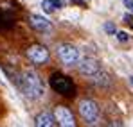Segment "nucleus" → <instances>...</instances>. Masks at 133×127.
Segmentation results:
<instances>
[{"label": "nucleus", "mask_w": 133, "mask_h": 127, "mask_svg": "<svg viewBox=\"0 0 133 127\" xmlns=\"http://www.w3.org/2000/svg\"><path fill=\"white\" fill-rule=\"evenodd\" d=\"M20 88H22L23 95L31 100H36L40 99L45 93L43 89V83L40 79V75L34 72V70H25L20 77Z\"/></svg>", "instance_id": "f257e3e1"}, {"label": "nucleus", "mask_w": 133, "mask_h": 127, "mask_svg": "<svg viewBox=\"0 0 133 127\" xmlns=\"http://www.w3.org/2000/svg\"><path fill=\"white\" fill-rule=\"evenodd\" d=\"M56 54L65 66H77V63L81 61V52L70 43H59L56 47Z\"/></svg>", "instance_id": "f03ea898"}, {"label": "nucleus", "mask_w": 133, "mask_h": 127, "mask_svg": "<svg viewBox=\"0 0 133 127\" xmlns=\"http://www.w3.org/2000/svg\"><path fill=\"white\" fill-rule=\"evenodd\" d=\"M79 115H81V118L87 124L97 122V118H99V106H97V102L90 100V99H83L79 102Z\"/></svg>", "instance_id": "7ed1b4c3"}, {"label": "nucleus", "mask_w": 133, "mask_h": 127, "mask_svg": "<svg viewBox=\"0 0 133 127\" xmlns=\"http://www.w3.org/2000/svg\"><path fill=\"white\" fill-rule=\"evenodd\" d=\"M27 57L34 64H43L49 61V50L43 45H32L27 48Z\"/></svg>", "instance_id": "20e7f679"}, {"label": "nucleus", "mask_w": 133, "mask_h": 127, "mask_svg": "<svg viewBox=\"0 0 133 127\" xmlns=\"http://www.w3.org/2000/svg\"><path fill=\"white\" fill-rule=\"evenodd\" d=\"M54 116H56V122L58 125H63V127H74L76 125V120H74V115L72 111L65 106H58L54 109Z\"/></svg>", "instance_id": "39448f33"}, {"label": "nucleus", "mask_w": 133, "mask_h": 127, "mask_svg": "<svg viewBox=\"0 0 133 127\" xmlns=\"http://www.w3.org/2000/svg\"><path fill=\"white\" fill-rule=\"evenodd\" d=\"M77 70H79L81 75L94 77V75L101 70V64H99L97 59H94V57H87V59H81V61L77 63Z\"/></svg>", "instance_id": "423d86ee"}, {"label": "nucleus", "mask_w": 133, "mask_h": 127, "mask_svg": "<svg viewBox=\"0 0 133 127\" xmlns=\"http://www.w3.org/2000/svg\"><path fill=\"white\" fill-rule=\"evenodd\" d=\"M50 84H52V88L54 89H58L59 93H68L70 89H72V84H70V81L66 79V77H63V75H52V79H50Z\"/></svg>", "instance_id": "0eeeda50"}, {"label": "nucleus", "mask_w": 133, "mask_h": 127, "mask_svg": "<svg viewBox=\"0 0 133 127\" xmlns=\"http://www.w3.org/2000/svg\"><path fill=\"white\" fill-rule=\"evenodd\" d=\"M29 21H31V25H32L36 31H40V32L50 31V21L47 20L45 16H42V14H31V16H29Z\"/></svg>", "instance_id": "6e6552de"}, {"label": "nucleus", "mask_w": 133, "mask_h": 127, "mask_svg": "<svg viewBox=\"0 0 133 127\" xmlns=\"http://www.w3.org/2000/svg\"><path fill=\"white\" fill-rule=\"evenodd\" d=\"M56 124H58V122H56L54 113H49V111L40 113V115L36 116V120H34V125L36 127H52V125H56Z\"/></svg>", "instance_id": "1a4fd4ad"}, {"label": "nucleus", "mask_w": 133, "mask_h": 127, "mask_svg": "<svg viewBox=\"0 0 133 127\" xmlns=\"http://www.w3.org/2000/svg\"><path fill=\"white\" fill-rule=\"evenodd\" d=\"M42 7H43L45 13H52V11H56V9L61 7V0H43Z\"/></svg>", "instance_id": "9d476101"}, {"label": "nucleus", "mask_w": 133, "mask_h": 127, "mask_svg": "<svg viewBox=\"0 0 133 127\" xmlns=\"http://www.w3.org/2000/svg\"><path fill=\"white\" fill-rule=\"evenodd\" d=\"M94 83H95V84H99V86H106V84H110V75L99 70V72H97V73L94 75Z\"/></svg>", "instance_id": "9b49d317"}, {"label": "nucleus", "mask_w": 133, "mask_h": 127, "mask_svg": "<svg viewBox=\"0 0 133 127\" xmlns=\"http://www.w3.org/2000/svg\"><path fill=\"white\" fill-rule=\"evenodd\" d=\"M117 40H119V41H122V43H126L128 40H130V36H128L126 32H122V31H119V32H117Z\"/></svg>", "instance_id": "f8f14e48"}, {"label": "nucleus", "mask_w": 133, "mask_h": 127, "mask_svg": "<svg viewBox=\"0 0 133 127\" xmlns=\"http://www.w3.org/2000/svg\"><path fill=\"white\" fill-rule=\"evenodd\" d=\"M104 31H106V32H110V34H117L115 25H113V23H110V21H108V23H104Z\"/></svg>", "instance_id": "ddd939ff"}, {"label": "nucleus", "mask_w": 133, "mask_h": 127, "mask_svg": "<svg viewBox=\"0 0 133 127\" xmlns=\"http://www.w3.org/2000/svg\"><path fill=\"white\" fill-rule=\"evenodd\" d=\"M122 4H124V7H126L130 13H133V0H122Z\"/></svg>", "instance_id": "4468645a"}, {"label": "nucleus", "mask_w": 133, "mask_h": 127, "mask_svg": "<svg viewBox=\"0 0 133 127\" xmlns=\"http://www.w3.org/2000/svg\"><path fill=\"white\" fill-rule=\"evenodd\" d=\"M124 20H126V23H131V25H133V18H131V14H124Z\"/></svg>", "instance_id": "2eb2a0df"}, {"label": "nucleus", "mask_w": 133, "mask_h": 127, "mask_svg": "<svg viewBox=\"0 0 133 127\" xmlns=\"http://www.w3.org/2000/svg\"><path fill=\"white\" fill-rule=\"evenodd\" d=\"M74 4H83V0H72Z\"/></svg>", "instance_id": "dca6fc26"}, {"label": "nucleus", "mask_w": 133, "mask_h": 127, "mask_svg": "<svg viewBox=\"0 0 133 127\" xmlns=\"http://www.w3.org/2000/svg\"><path fill=\"white\" fill-rule=\"evenodd\" d=\"M130 83H131V84H133V75H131V77H130Z\"/></svg>", "instance_id": "f3484780"}]
</instances>
